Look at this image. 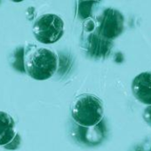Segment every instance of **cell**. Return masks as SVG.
I'll return each instance as SVG.
<instances>
[{
  "label": "cell",
  "instance_id": "30bf717a",
  "mask_svg": "<svg viewBox=\"0 0 151 151\" xmlns=\"http://www.w3.org/2000/svg\"><path fill=\"white\" fill-rule=\"evenodd\" d=\"M95 3L93 1H80L78 5V15L82 19L87 20L92 14V9Z\"/></svg>",
  "mask_w": 151,
  "mask_h": 151
},
{
  "label": "cell",
  "instance_id": "ba28073f",
  "mask_svg": "<svg viewBox=\"0 0 151 151\" xmlns=\"http://www.w3.org/2000/svg\"><path fill=\"white\" fill-rule=\"evenodd\" d=\"M84 132L82 133L80 139L82 141L91 145H96L100 143L104 138V131L100 124L92 127H82Z\"/></svg>",
  "mask_w": 151,
  "mask_h": 151
},
{
  "label": "cell",
  "instance_id": "52a82bcc",
  "mask_svg": "<svg viewBox=\"0 0 151 151\" xmlns=\"http://www.w3.org/2000/svg\"><path fill=\"white\" fill-rule=\"evenodd\" d=\"M112 42L103 38L99 32L90 35L87 38V51L94 58H102L109 55Z\"/></svg>",
  "mask_w": 151,
  "mask_h": 151
},
{
  "label": "cell",
  "instance_id": "7a4b0ae2",
  "mask_svg": "<svg viewBox=\"0 0 151 151\" xmlns=\"http://www.w3.org/2000/svg\"><path fill=\"white\" fill-rule=\"evenodd\" d=\"M103 115V104L93 94H81L76 97L71 104L72 118L81 127L86 128L99 124Z\"/></svg>",
  "mask_w": 151,
  "mask_h": 151
},
{
  "label": "cell",
  "instance_id": "4fadbf2b",
  "mask_svg": "<svg viewBox=\"0 0 151 151\" xmlns=\"http://www.w3.org/2000/svg\"><path fill=\"white\" fill-rule=\"evenodd\" d=\"M135 151H144V150H142L141 148H137V149H136Z\"/></svg>",
  "mask_w": 151,
  "mask_h": 151
},
{
  "label": "cell",
  "instance_id": "8fae6325",
  "mask_svg": "<svg viewBox=\"0 0 151 151\" xmlns=\"http://www.w3.org/2000/svg\"><path fill=\"white\" fill-rule=\"evenodd\" d=\"M94 29V22L93 20L87 19L86 22H85V30H86V32H91L93 31Z\"/></svg>",
  "mask_w": 151,
  "mask_h": 151
},
{
  "label": "cell",
  "instance_id": "8992f818",
  "mask_svg": "<svg viewBox=\"0 0 151 151\" xmlns=\"http://www.w3.org/2000/svg\"><path fill=\"white\" fill-rule=\"evenodd\" d=\"M132 91L142 104L151 106V72H143L133 78Z\"/></svg>",
  "mask_w": 151,
  "mask_h": 151
},
{
  "label": "cell",
  "instance_id": "3957f363",
  "mask_svg": "<svg viewBox=\"0 0 151 151\" xmlns=\"http://www.w3.org/2000/svg\"><path fill=\"white\" fill-rule=\"evenodd\" d=\"M35 38L45 45H50L61 38L64 33L62 19L53 14H46L38 17L32 28Z\"/></svg>",
  "mask_w": 151,
  "mask_h": 151
},
{
  "label": "cell",
  "instance_id": "7c38bea8",
  "mask_svg": "<svg viewBox=\"0 0 151 151\" xmlns=\"http://www.w3.org/2000/svg\"><path fill=\"white\" fill-rule=\"evenodd\" d=\"M144 118L146 122L151 125V106H149L144 112Z\"/></svg>",
  "mask_w": 151,
  "mask_h": 151
},
{
  "label": "cell",
  "instance_id": "6da1fadb",
  "mask_svg": "<svg viewBox=\"0 0 151 151\" xmlns=\"http://www.w3.org/2000/svg\"><path fill=\"white\" fill-rule=\"evenodd\" d=\"M26 73L35 80H46L52 77L58 68L57 54L47 48L29 45L24 52Z\"/></svg>",
  "mask_w": 151,
  "mask_h": 151
},
{
  "label": "cell",
  "instance_id": "277c9868",
  "mask_svg": "<svg viewBox=\"0 0 151 151\" xmlns=\"http://www.w3.org/2000/svg\"><path fill=\"white\" fill-rule=\"evenodd\" d=\"M124 22V16L119 11L109 8L101 16L98 32L103 38L111 41L123 32Z\"/></svg>",
  "mask_w": 151,
  "mask_h": 151
},
{
  "label": "cell",
  "instance_id": "9c48e42d",
  "mask_svg": "<svg viewBox=\"0 0 151 151\" xmlns=\"http://www.w3.org/2000/svg\"><path fill=\"white\" fill-rule=\"evenodd\" d=\"M24 52H25V47L19 46L14 51L12 54L13 68L22 73H26L25 67H24Z\"/></svg>",
  "mask_w": 151,
  "mask_h": 151
},
{
  "label": "cell",
  "instance_id": "5b68a950",
  "mask_svg": "<svg viewBox=\"0 0 151 151\" xmlns=\"http://www.w3.org/2000/svg\"><path fill=\"white\" fill-rule=\"evenodd\" d=\"M21 137L15 132V122L12 116L5 111H0V146L9 150L18 148Z\"/></svg>",
  "mask_w": 151,
  "mask_h": 151
}]
</instances>
